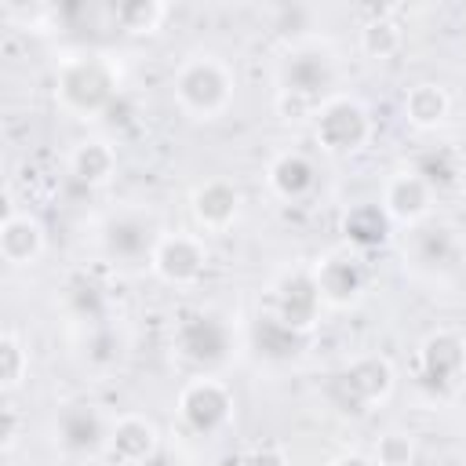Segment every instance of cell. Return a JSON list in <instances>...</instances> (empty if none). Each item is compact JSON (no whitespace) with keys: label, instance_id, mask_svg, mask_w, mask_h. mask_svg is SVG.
Wrapping results in <instances>:
<instances>
[{"label":"cell","instance_id":"obj_1","mask_svg":"<svg viewBox=\"0 0 466 466\" xmlns=\"http://www.w3.org/2000/svg\"><path fill=\"white\" fill-rule=\"evenodd\" d=\"M120 91H124V66L113 51L76 44L55 58L51 95H55V109L66 113L69 120L98 124Z\"/></svg>","mask_w":466,"mask_h":466},{"label":"cell","instance_id":"obj_2","mask_svg":"<svg viewBox=\"0 0 466 466\" xmlns=\"http://www.w3.org/2000/svg\"><path fill=\"white\" fill-rule=\"evenodd\" d=\"M175 109L193 124H215L229 113L237 98V69L226 55L211 47L186 51L167 76Z\"/></svg>","mask_w":466,"mask_h":466},{"label":"cell","instance_id":"obj_3","mask_svg":"<svg viewBox=\"0 0 466 466\" xmlns=\"http://www.w3.org/2000/svg\"><path fill=\"white\" fill-rule=\"evenodd\" d=\"M335 84H339V58L324 40H313V36L291 40L284 47V55L277 58V91L273 95H291L309 106H320L328 95L339 91Z\"/></svg>","mask_w":466,"mask_h":466},{"label":"cell","instance_id":"obj_4","mask_svg":"<svg viewBox=\"0 0 466 466\" xmlns=\"http://www.w3.org/2000/svg\"><path fill=\"white\" fill-rule=\"evenodd\" d=\"M175 415H178V426L189 437H200V441L222 437L233 426L237 393H233V386L218 371H197V375H189L178 386Z\"/></svg>","mask_w":466,"mask_h":466},{"label":"cell","instance_id":"obj_5","mask_svg":"<svg viewBox=\"0 0 466 466\" xmlns=\"http://www.w3.org/2000/svg\"><path fill=\"white\" fill-rule=\"evenodd\" d=\"M313 142L320 153L328 157H353L364 153L375 138V116L364 106V98L350 95V91H335L320 102L317 116H313Z\"/></svg>","mask_w":466,"mask_h":466},{"label":"cell","instance_id":"obj_6","mask_svg":"<svg viewBox=\"0 0 466 466\" xmlns=\"http://www.w3.org/2000/svg\"><path fill=\"white\" fill-rule=\"evenodd\" d=\"M164 288L189 291L197 288L211 269V248L208 237L197 229H164L153 244L149 266H146Z\"/></svg>","mask_w":466,"mask_h":466},{"label":"cell","instance_id":"obj_7","mask_svg":"<svg viewBox=\"0 0 466 466\" xmlns=\"http://www.w3.org/2000/svg\"><path fill=\"white\" fill-rule=\"evenodd\" d=\"M171 346H175V353L189 368H197V371H218V368H226L233 360L237 335H233V328H229V320L222 313L197 309V313L178 317L175 335H171Z\"/></svg>","mask_w":466,"mask_h":466},{"label":"cell","instance_id":"obj_8","mask_svg":"<svg viewBox=\"0 0 466 466\" xmlns=\"http://www.w3.org/2000/svg\"><path fill=\"white\" fill-rule=\"evenodd\" d=\"M164 229L157 226V218L149 211H138V208H116L102 218L98 226V248L106 255L109 266H149V255H153V244Z\"/></svg>","mask_w":466,"mask_h":466},{"label":"cell","instance_id":"obj_9","mask_svg":"<svg viewBox=\"0 0 466 466\" xmlns=\"http://www.w3.org/2000/svg\"><path fill=\"white\" fill-rule=\"evenodd\" d=\"M109 419L95 400L87 397H73V400H62L51 415V437H55V448L69 459H91V455H102L106 451V441H109Z\"/></svg>","mask_w":466,"mask_h":466},{"label":"cell","instance_id":"obj_10","mask_svg":"<svg viewBox=\"0 0 466 466\" xmlns=\"http://www.w3.org/2000/svg\"><path fill=\"white\" fill-rule=\"evenodd\" d=\"M397 390V371L390 364V357L382 353H360L353 357L339 379H335V397L346 411H357V415H368L375 408H382Z\"/></svg>","mask_w":466,"mask_h":466},{"label":"cell","instance_id":"obj_11","mask_svg":"<svg viewBox=\"0 0 466 466\" xmlns=\"http://www.w3.org/2000/svg\"><path fill=\"white\" fill-rule=\"evenodd\" d=\"M309 273H313V284L320 291L324 309H353L364 299L368 269H364L360 251H353L346 244L328 248L324 255H317V262L309 266Z\"/></svg>","mask_w":466,"mask_h":466},{"label":"cell","instance_id":"obj_12","mask_svg":"<svg viewBox=\"0 0 466 466\" xmlns=\"http://www.w3.org/2000/svg\"><path fill=\"white\" fill-rule=\"evenodd\" d=\"M379 204L382 211L390 215L393 229H415L422 222L433 218V204H437V193L430 189V182L411 167H393L382 186H379Z\"/></svg>","mask_w":466,"mask_h":466},{"label":"cell","instance_id":"obj_13","mask_svg":"<svg viewBox=\"0 0 466 466\" xmlns=\"http://www.w3.org/2000/svg\"><path fill=\"white\" fill-rule=\"evenodd\" d=\"M269 291H273V295H269V313H273L280 324H288L291 331L309 335V331L320 324L324 302H320V291H317V284H313L309 266L284 269V273L273 280Z\"/></svg>","mask_w":466,"mask_h":466},{"label":"cell","instance_id":"obj_14","mask_svg":"<svg viewBox=\"0 0 466 466\" xmlns=\"http://www.w3.org/2000/svg\"><path fill=\"white\" fill-rule=\"evenodd\" d=\"M244 215V193L229 178H204L189 193V218L197 233L204 237H222L229 233Z\"/></svg>","mask_w":466,"mask_h":466},{"label":"cell","instance_id":"obj_15","mask_svg":"<svg viewBox=\"0 0 466 466\" xmlns=\"http://www.w3.org/2000/svg\"><path fill=\"white\" fill-rule=\"evenodd\" d=\"M466 371V339L455 328L430 331L415 350V375L430 390H451Z\"/></svg>","mask_w":466,"mask_h":466},{"label":"cell","instance_id":"obj_16","mask_svg":"<svg viewBox=\"0 0 466 466\" xmlns=\"http://www.w3.org/2000/svg\"><path fill=\"white\" fill-rule=\"evenodd\" d=\"M164 451L160 426L142 411H116L109 419V441L106 455L116 466H149Z\"/></svg>","mask_w":466,"mask_h":466},{"label":"cell","instance_id":"obj_17","mask_svg":"<svg viewBox=\"0 0 466 466\" xmlns=\"http://www.w3.org/2000/svg\"><path fill=\"white\" fill-rule=\"evenodd\" d=\"M266 189L280 204H306L320 189V167L306 149H277L266 160Z\"/></svg>","mask_w":466,"mask_h":466},{"label":"cell","instance_id":"obj_18","mask_svg":"<svg viewBox=\"0 0 466 466\" xmlns=\"http://www.w3.org/2000/svg\"><path fill=\"white\" fill-rule=\"evenodd\" d=\"M404 262H411V269L437 277V273H451L459 266V233L448 222H422L415 229H404Z\"/></svg>","mask_w":466,"mask_h":466},{"label":"cell","instance_id":"obj_19","mask_svg":"<svg viewBox=\"0 0 466 466\" xmlns=\"http://www.w3.org/2000/svg\"><path fill=\"white\" fill-rule=\"evenodd\" d=\"M116 164H120L116 142L102 131H87L66 149V171L80 186H106L116 175Z\"/></svg>","mask_w":466,"mask_h":466},{"label":"cell","instance_id":"obj_20","mask_svg":"<svg viewBox=\"0 0 466 466\" xmlns=\"http://www.w3.org/2000/svg\"><path fill=\"white\" fill-rule=\"evenodd\" d=\"M47 248L44 222L25 208H7L0 222V258L7 266H33Z\"/></svg>","mask_w":466,"mask_h":466},{"label":"cell","instance_id":"obj_21","mask_svg":"<svg viewBox=\"0 0 466 466\" xmlns=\"http://www.w3.org/2000/svg\"><path fill=\"white\" fill-rule=\"evenodd\" d=\"M400 116L415 131H437L451 116V95L441 80H415L400 95Z\"/></svg>","mask_w":466,"mask_h":466},{"label":"cell","instance_id":"obj_22","mask_svg":"<svg viewBox=\"0 0 466 466\" xmlns=\"http://www.w3.org/2000/svg\"><path fill=\"white\" fill-rule=\"evenodd\" d=\"M400 7H368V18L357 25V47L360 55L375 62H390L404 51V25L397 18Z\"/></svg>","mask_w":466,"mask_h":466},{"label":"cell","instance_id":"obj_23","mask_svg":"<svg viewBox=\"0 0 466 466\" xmlns=\"http://www.w3.org/2000/svg\"><path fill=\"white\" fill-rule=\"evenodd\" d=\"M390 233H393V222L379 200H360V204L346 208V215H342V237H346V248H353V251L382 248L390 240Z\"/></svg>","mask_w":466,"mask_h":466},{"label":"cell","instance_id":"obj_24","mask_svg":"<svg viewBox=\"0 0 466 466\" xmlns=\"http://www.w3.org/2000/svg\"><path fill=\"white\" fill-rule=\"evenodd\" d=\"M106 15L109 25L124 36H157L171 18V7L160 0H127V4H106Z\"/></svg>","mask_w":466,"mask_h":466},{"label":"cell","instance_id":"obj_25","mask_svg":"<svg viewBox=\"0 0 466 466\" xmlns=\"http://www.w3.org/2000/svg\"><path fill=\"white\" fill-rule=\"evenodd\" d=\"M306 335L291 331L288 324H280L269 309H262L255 320H251V350L266 360H291L299 350H302Z\"/></svg>","mask_w":466,"mask_h":466},{"label":"cell","instance_id":"obj_26","mask_svg":"<svg viewBox=\"0 0 466 466\" xmlns=\"http://www.w3.org/2000/svg\"><path fill=\"white\" fill-rule=\"evenodd\" d=\"M80 357L95 371H113L124 360V335L106 320L80 328Z\"/></svg>","mask_w":466,"mask_h":466},{"label":"cell","instance_id":"obj_27","mask_svg":"<svg viewBox=\"0 0 466 466\" xmlns=\"http://www.w3.org/2000/svg\"><path fill=\"white\" fill-rule=\"evenodd\" d=\"M411 167L430 182L433 193H444V189H451V186L462 182V157L451 146H430V149H422L411 160Z\"/></svg>","mask_w":466,"mask_h":466},{"label":"cell","instance_id":"obj_28","mask_svg":"<svg viewBox=\"0 0 466 466\" xmlns=\"http://www.w3.org/2000/svg\"><path fill=\"white\" fill-rule=\"evenodd\" d=\"M62 302H66L69 320L80 324V328H91V324L106 320V295L91 277H73L62 288Z\"/></svg>","mask_w":466,"mask_h":466},{"label":"cell","instance_id":"obj_29","mask_svg":"<svg viewBox=\"0 0 466 466\" xmlns=\"http://www.w3.org/2000/svg\"><path fill=\"white\" fill-rule=\"evenodd\" d=\"M29 379V346L15 328H4L0 335V390L15 397Z\"/></svg>","mask_w":466,"mask_h":466},{"label":"cell","instance_id":"obj_30","mask_svg":"<svg viewBox=\"0 0 466 466\" xmlns=\"http://www.w3.org/2000/svg\"><path fill=\"white\" fill-rule=\"evenodd\" d=\"M368 455L375 466H415L419 462V441L411 430H382Z\"/></svg>","mask_w":466,"mask_h":466},{"label":"cell","instance_id":"obj_31","mask_svg":"<svg viewBox=\"0 0 466 466\" xmlns=\"http://www.w3.org/2000/svg\"><path fill=\"white\" fill-rule=\"evenodd\" d=\"M135 120H138V102H135V95L124 87V91L109 102V109L102 113L98 127H106V131H127Z\"/></svg>","mask_w":466,"mask_h":466},{"label":"cell","instance_id":"obj_32","mask_svg":"<svg viewBox=\"0 0 466 466\" xmlns=\"http://www.w3.org/2000/svg\"><path fill=\"white\" fill-rule=\"evenodd\" d=\"M29 426V419H22V408L15 400L4 404V455H11L22 441V430Z\"/></svg>","mask_w":466,"mask_h":466},{"label":"cell","instance_id":"obj_33","mask_svg":"<svg viewBox=\"0 0 466 466\" xmlns=\"http://www.w3.org/2000/svg\"><path fill=\"white\" fill-rule=\"evenodd\" d=\"M237 466H291V459L280 444H255Z\"/></svg>","mask_w":466,"mask_h":466},{"label":"cell","instance_id":"obj_34","mask_svg":"<svg viewBox=\"0 0 466 466\" xmlns=\"http://www.w3.org/2000/svg\"><path fill=\"white\" fill-rule=\"evenodd\" d=\"M328 466H375V462H371L368 451H339Z\"/></svg>","mask_w":466,"mask_h":466}]
</instances>
